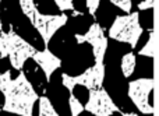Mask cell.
<instances>
[{"mask_svg": "<svg viewBox=\"0 0 159 116\" xmlns=\"http://www.w3.org/2000/svg\"><path fill=\"white\" fill-rule=\"evenodd\" d=\"M116 7H119L120 10L126 11L127 14L131 13V0H110Z\"/></svg>", "mask_w": 159, "mask_h": 116, "instance_id": "cell-15", "label": "cell"}, {"mask_svg": "<svg viewBox=\"0 0 159 116\" xmlns=\"http://www.w3.org/2000/svg\"><path fill=\"white\" fill-rule=\"evenodd\" d=\"M38 101H39V116H59L49 98L41 97L38 98Z\"/></svg>", "mask_w": 159, "mask_h": 116, "instance_id": "cell-12", "label": "cell"}, {"mask_svg": "<svg viewBox=\"0 0 159 116\" xmlns=\"http://www.w3.org/2000/svg\"><path fill=\"white\" fill-rule=\"evenodd\" d=\"M31 59H34V60L39 64V67L43 70V73H45V76H46L48 80L52 77V74L55 73V70H57L59 67L61 66L60 58H57L56 55H53L49 49H45V50H42V52H38V50H36Z\"/></svg>", "mask_w": 159, "mask_h": 116, "instance_id": "cell-9", "label": "cell"}, {"mask_svg": "<svg viewBox=\"0 0 159 116\" xmlns=\"http://www.w3.org/2000/svg\"><path fill=\"white\" fill-rule=\"evenodd\" d=\"M157 50H158V34L157 31H151L149 38L144 48L140 50L141 56H147V58H157Z\"/></svg>", "mask_w": 159, "mask_h": 116, "instance_id": "cell-10", "label": "cell"}, {"mask_svg": "<svg viewBox=\"0 0 159 116\" xmlns=\"http://www.w3.org/2000/svg\"><path fill=\"white\" fill-rule=\"evenodd\" d=\"M55 3L59 7V10L61 11H67L74 8V0H55Z\"/></svg>", "mask_w": 159, "mask_h": 116, "instance_id": "cell-17", "label": "cell"}, {"mask_svg": "<svg viewBox=\"0 0 159 116\" xmlns=\"http://www.w3.org/2000/svg\"><path fill=\"white\" fill-rule=\"evenodd\" d=\"M0 31H2V21H0Z\"/></svg>", "mask_w": 159, "mask_h": 116, "instance_id": "cell-21", "label": "cell"}, {"mask_svg": "<svg viewBox=\"0 0 159 116\" xmlns=\"http://www.w3.org/2000/svg\"><path fill=\"white\" fill-rule=\"evenodd\" d=\"M0 111H2V109H0Z\"/></svg>", "mask_w": 159, "mask_h": 116, "instance_id": "cell-22", "label": "cell"}, {"mask_svg": "<svg viewBox=\"0 0 159 116\" xmlns=\"http://www.w3.org/2000/svg\"><path fill=\"white\" fill-rule=\"evenodd\" d=\"M155 3L157 0H144V2L138 3V11H145V10H149V8H154L155 7Z\"/></svg>", "mask_w": 159, "mask_h": 116, "instance_id": "cell-18", "label": "cell"}, {"mask_svg": "<svg viewBox=\"0 0 159 116\" xmlns=\"http://www.w3.org/2000/svg\"><path fill=\"white\" fill-rule=\"evenodd\" d=\"M20 7H21V11L24 13V16L32 22L34 16L36 13V6L34 0H20Z\"/></svg>", "mask_w": 159, "mask_h": 116, "instance_id": "cell-13", "label": "cell"}, {"mask_svg": "<svg viewBox=\"0 0 159 116\" xmlns=\"http://www.w3.org/2000/svg\"><path fill=\"white\" fill-rule=\"evenodd\" d=\"M123 116H138L137 114H127V112H123Z\"/></svg>", "mask_w": 159, "mask_h": 116, "instance_id": "cell-20", "label": "cell"}, {"mask_svg": "<svg viewBox=\"0 0 159 116\" xmlns=\"http://www.w3.org/2000/svg\"><path fill=\"white\" fill-rule=\"evenodd\" d=\"M69 21V17L66 14H60V16H48V14H42L36 10L34 20L31 24L34 25L38 34L42 36L45 45L49 44V41L53 38L57 30H60L66 22Z\"/></svg>", "mask_w": 159, "mask_h": 116, "instance_id": "cell-6", "label": "cell"}, {"mask_svg": "<svg viewBox=\"0 0 159 116\" xmlns=\"http://www.w3.org/2000/svg\"><path fill=\"white\" fill-rule=\"evenodd\" d=\"M155 88V78L141 77L129 84V98L135 108L144 115H151L155 112L154 106L149 105V94Z\"/></svg>", "mask_w": 159, "mask_h": 116, "instance_id": "cell-5", "label": "cell"}, {"mask_svg": "<svg viewBox=\"0 0 159 116\" xmlns=\"http://www.w3.org/2000/svg\"><path fill=\"white\" fill-rule=\"evenodd\" d=\"M75 41L78 44H88L92 46V53H93V59L95 63H103L105 55L107 50V38L105 36V32L102 30V27L98 22H93L89 27V30L87 31L85 35L81 34H75Z\"/></svg>", "mask_w": 159, "mask_h": 116, "instance_id": "cell-7", "label": "cell"}, {"mask_svg": "<svg viewBox=\"0 0 159 116\" xmlns=\"http://www.w3.org/2000/svg\"><path fill=\"white\" fill-rule=\"evenodd\" d=\"M35 52V48L16 34V31L11 30L6 34L0 31V56H8L13 69L20 72L24 67V63L32 58Z\"/></svg>", "mask_w": 159, "mask_h": 116, "instance_id": "cell-2", "label": "cell"}, {"mask_svg": "<svg viewBox=\"0 0 159 116\" xmlns=\"http://www.w3.org/2000/svg\"><path fill=\"white\" fill-rule=\"evenodd\" d=\"M105 78V66L103 63H95L92 67L87 69L84 73L78 76H71L63 73L61 74V80H63V86L69 90L70 92L74 91V87L77 86H84L85 88L91 90H101L102 84H103Z\"/></svg>", "mask_w": 159, "mask_h": 116, "instance_id": "cell-4", "label": "cell"}, {"mask_svg": "<svg viewBox=\"0 0 159 116\" xmlns=\"http://www.w3.org/2000/svg\"><path fill=\"white\" fill-rule=\"evenodd\" d=\"M141 35H143V27L140 24L138 11L116 17L112 27L109 28V38L129 44L131 48L137 46V42Z\"/></svg>", "mask_w": 159, "mask_h": 116, "instance_id": "cell-3", "label": "cell"}, {"mask_svg": "<svg viewBox=\"0 0 159 116\" xmlns=\"http://www.w3.org/2000/svg\"><path fill=\"white\" fill-rule=\"evenodd\" d=\"M84 111L89 112L93 116H112L115 112H119V108L112 101L106 90H91L88 102L84 106Z\"/></svg>", "mask_w": 159, "mask_h": 116, "instance_id": "cell-8", "label": "cell"}, {"mask_svg": "<svg viewBox=\"0 0 159 116\" xmlns=\"http://www.w3.org/2000/svg\"><path fill=\"white\" fill-rule=\"evenodd\" d=\"M69 106H70V112H71V116H78L80 114H82L84 111V106L80 102V100L75 95H73V92L69 97Z\"/></svg>", "mask_w": 159, "mask_h": 116, "instance_id": "cell-14", "label": "cell"}, {"mask_svg": "<svg viewBox=\"0 0 159 116\" xmlns=\"http://www.w3.org/2000/svg\"><path fill=\"white\" fill-rule=\"evenodd\" d=\"M85 2H87L88 13L93 16V14L98 11V7H99V3H101V0H85Z\"/></svg>", "mask_w": 159, "mask_h": 116, "instance_id": "cell-19", "label": "cell"}, {"mask_svg": "<svg viewBox=\"0 0 159 116\" xmlns=\"http://www.w3.org/2000/svg\"><path fill=\"white\" fill-rule=\"evenodd\" d=\"M11 81V72L7 70L4 73H0V92H3L6 88H7L8 83Z\"/></svg>", "mask_w": 159, "mask_h": 116, "instance_id": "cell-16", "label": "cell"}, {"mask_svg": "<svg viewBox=\"0 0 159 116\" xmlns=\"http://www.w3.org/2000/svg\"><path fill=\"white\" fill-rule=\"evenodd\" d=\"M135 64H137V62H135L134 53H131V52L126 53V55L121 58L120 67H121V72H123V76L126 78L133 76V73H134V70H135Z\"/></svg>", "mask_w": 159, "mask_h": 116, "instance_id": "cell-11", "label": "cell"}, {"mask_svg": "<svg viewBox=\"0 0 159 116\" xmlns=\"http://www.w3.org/2000/svg\"><path fill=\"white\" fill-rule=\"evenodd\" d=\"M3 94H4L3 109L6 112L20 116H32V109L38 101V94L24 73H20L14 80L11 78Z\"/></svg>", "mask_w": 159, "mask_h": 116, "instance_id": "cell-1", "label": "cell"}]
</instances>
